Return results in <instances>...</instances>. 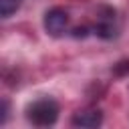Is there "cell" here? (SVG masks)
Masks as SVG:
<instances>
[{"label": "cell", "mask_w": 129, "mask_h": 129, "mask_svg": "<svg viewBox=\"0 0 129 129\" xmlns=\"http://www.w3.org/2000/svg\"><path fill=\"white\" fill-rule=\"evenodd\" d=\"M26 117L36 127H48L58 119V103L52 99H38L26 109Z\"/></svg>", "instance_id": "6da1fadb"}, {"label": "cell", "mask_w": 129, "mask_h": 129, "mask_svg": "<svg viewBox=\"0 0 129 129\" xmlns=\"http://www.w3.org/2000/svg\"><path fill=\"white\" fill-rule=\"evenodd\" d=\"M69 26V14L62 8H50L44 14V30L50 36H60L67 32Z\"/></svg>", "instance_id": "7a4b0ae2"}, {"label": "cell", "mask_w": 129, "mask_h": 129, "mask_svg": "<svg viewBox=\"0 0 129 129\" xmlns=\"http://www.w3.org/2000/svg\"><path fill=\"white\" fill-rule=\"evenodd\" d=\"M71 123L75 127H87V129H93V127H99L103 123V113L99 109H83L79 113L73 115Z\"/></svg>", "instance_id": "3957f363"}, {"label": "cell", "mask_w": 129, "mask_h": 129, "mask_svg": "<svg viewBox=\"0 0 129 129\" xmlns=\"http://www.w3.org/2000/svg\"><path fill=\"white\" fill-rule=\"evenodd\" d=\"M24 0H0V16L2 18H8L12 16L20 6H22Z\"/></svg>", "instance_id": "277c9868"}, {"label": "cell", "mask_w": 129, "mask_h": 129, "mask_svg": "<svg viewBox=\"0 0 129 129\" xmlns=\"http://www.w3.org/2000/svg\"><path fill=\"white\" fill-rule=\"evenodd\" d=\"M89 30H93V28H89V26H79V28H75V30H73V36H75V38L87 36V34H89Z\"/></svg>", "instance_id": "5b68a950"}, {"label": "cell", "mask_w": 129, "mask_h": 129, "mask_svg": "<svg viewBox=\"0 0 129 129\" xmlns=\"http://www.w3.org/2000/svg\"><path fill=\"white\" fill-rule=\"evenodd\" d=\"M115 73H117V75L129 73V60H123V62H119V67H115Z\"/></svg>", "instance_id": "8992f818"}]
</instances>
